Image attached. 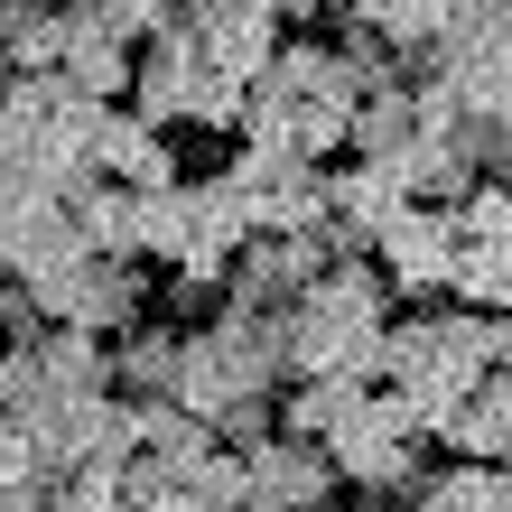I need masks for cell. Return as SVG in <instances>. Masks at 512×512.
I'll use <instances>...</instances> for the list:
<instances>
[{
	"mask_svg": "<svg viewBox=\"0 0 512 512\" xmlns=\"http://www.w3.org/2000/svg\"><path fill=\"white\" fill-rule=\"evenodd\" d=\"M131 103L149 112V122H168V131H243V75H224L215 56H205L196 19H177L168 38L140 47Z\"/></svg>",
	"mask_w": 512,
	"mask_h": 512,
	"instance_id": "cell-1",
	"label": "cell"
},
{
	"mask_svg": "<svg viewBox=\"0 0 512 512\" xmlns=\"http://www.w3.org/2000/svg\"><path fill=\"white\" fill-rule=\"evenodd\" d=\"M382 326H391V308H364V298H336V289H298L289 298V382L298 373L382 382Z\"/></svg>",
	"mask_w": 512,
	"mask_h": 512,
	"instance_id": "cell-2",
	"label": "cell"
},
{
	"mask_svg": "<svg viewBox=\"0 0 512 512\" xmlns=\"http://www.w3.org/2000/svg\"><path fill=\"white\" fill-rule=\"evenodd\" d=\"M419 447H429V429L410 419L401 391H364V410L326 438V457H336V475L364 485V494H410L419 485Z\"/></svg>",
	"mask_w": 512,
	"mask_h": 512,
	"instance_id": "cell-3",
	"label": "cell"
},
{
	"mask_svg": "<svg viewBox=\"0 0 512 512\" xmlns=\"http://www.w3.org/2000/svg\"><path fill=\"white\" fill-rule=\"evenodd\" d=\"M373 261H382L391 298H410V308L447 298V270H457V224H447V205H429V196L391 205V215L373 224Z\"/></svg>",
	"mask_w": 512,
	"mask_h": 512,
	"instance_id": "cell-4",
	"label": "cell"
},
{
	"mask_svg": "<svg viewBox=\"0 0 512 512\" xmlns=\"http://www.w3.org/2000/svg\"><path fill=\"white\" fill-rule=\"evenodd\" d=\"M28 280V270H19ZM38 308L47 317H75V326H94V336H122V326L149 308V270L140 261H122V252H84L75 270H38Z\"/></svg>",
	"mask_w": 512,
	"mask_h": 512,
	"instance_id": "cell-5",
	"label": "cell"
},
{
	"mask_svg": "<svg viewBox=\"0 0 512 512\" xmlns=\"http://www.w3.org/2000/svg\"><path fill=\"white\" fill-rule=\"evenodd\" d=\"M94 159L112 177H131V187H168V177H187V168H177V149H168V122H149L131 94L94 112Z\"/></svg>",
	"mask_w": 512,
	"mask_h": 512,
	"instance_id": "cell-6",
	"label": "cell"
},
{
	"mask_svg": "<svg viewBox=\"0 0 512 512\" xmlns=\"http://www.w3.org/2000/svg\"><path fill=\"white\" fill-rule=\"evenodd\" d=\"M345 475H336V457H326L317 438H261L252 447V503H326Z\"/></svg>",
	"mask_w": 512,
	"mask_h": 512,
	"instance_id": "cell-7",
	"label": "cell"
},
{
	"mask_svg": "<svg viewBox=\"0 0 512 512\" xmlns=\"http://www.w3.org/2000/svg\"><path fill=\"white\" fill-rule=\"evenodd\" d=\"M131 66H140V47L112 38V28L94 19V0H66V75L84 84V94H94V103H122L131 94Z\"/></svg>",
	"mask_w": 512,
	"mask_h": 512,
	"instance_id": "cell-8",
	"label": "cell"
},
{
	"mask_svg": "<svg viewBox=\"0 0 512 512\" xmlns=\"http://www.w3.org/2000/svg\"><path fill=\"white\" fill-rule=\"evenodd\" d=\"M401 177H410V196H429V205H457L475 177H485V159L466 149V122L457 131H419L410 149H401Z\"/></svg>",
	"mask_w": 512,
	"mask_h": 512,
	"instance_id": "cell-9",
	"label": "cell"
},
{
	"mask_svg": "<svg viewBox=\"0 0 512 512\" xmlns=\"http://www.w3.org/2000/svg\"><path fill=\"white\" fill-rule=\"evenodd\" d=\"M364 391H373V382H354V373H298V382H289V401H280V429L326 447L354 410H364Z\"/></svg>",
	"mask_w": 512,
	"mask_h": 512,
	"instance_id": "cell-10",
	"label": "cell"
},
{
	"mask_svg": "<svg viewBox=\"0 0 512 512\" xmlns=\"http://www.w3.org/2000/svg\"><path fill=\"white\" fill-rule=\"evenodd\" d=\"M419 140V84H373V94H354V140L345 149H364V159H401V149Z\"/></svg>",
	"mask_w": 512,
	"mask_h": 512,
	"instance_id": "cell-11",
	"label": "cell"
},
{
	"mask_svg": "<svg viewBox=\"0 0 512 512\" xmlns=\"http://www.w3.org/2000/svg\"><path fill=\"white\" fill-rule=\"evenodd\" d=\"M177 326H122V336H112V391H122V401H140V391H177Z\"/></svg>",
	"mask_w": 512,
	"mask_h": 512,
	"instance_id": "cell-12",
	"label": "cell"
},
{
	"mask_svg": "<svg viewBox=\"0 0 512 512\" xmlns=\"http://www.w3.org/2000/svg\"><path fill=\"white\" fill-rule=\"evenodd\" d=\"M38 364H47L56 391H112V336H94V326H75V317H47Z\"/></svg>",
	"mask_w": 512,
	"mask_h": 512,
	"instance_id": "cell-13",
	"label": "cell"
},
{
	"mask_svg": "<svg viewBox=\"0 0 512 512\" xmlns=\"http://www.w3.org/2000/svg\"><path fill=\"white\" fill-rule=\"evenodd\" d=\"M410 503H438V512H494V503H512V466L503 457H457V466H419V485H410Z\"/></svg>",
	"mask_w": 512,
	"mask_h": 512,
	"instance_id": "cell-14",
	"label": "cell"
},
{
	"mask_svg": "<svg viewBox=\"0 0 512 512\" xmlns=\"http://www.w3.org/2000/svg\"><path fill=\"white\" fill-rule=\"evenodd\" d=\"M261 75H280L289 94H317V103H354V94H364L336 38H289V47H270V66H261Z\"/></svg>",
	"mask_w": 512,
	"mask_h": 512,
	"instance_id": "cell-15",
	"label": "cell"
},
{
	"mask_svg": "<svg viewBox=\"0 0 512 512\" xmlns=\"http://www.w3.org/2000/svg\"><path fill=\"white\" fill-rule=\"evenodd\" d=\"M75 215H84V243L94 252H122V261H140V187L131 177H94V187L75 196Z\"/></svg>",
	"mask_w": 512,
	"mask_h": 512,
	"instance_id": "cell-16",
	"label": "cell"
},
{
	"mask_svg": "<svg viewBox=\"0 0 512 512\" xmlns=\"http://www.w3.org/2000/svg\"><path fill=\"white\" fill-rule=\"evenodd\" d=\"M447 298H466V308H503V317H512V243H457Z\"/></svg>",
	"mask_w": 512,
	"mask_h": 512,
	"instance_id": "cell-17",
	"label": "cell"
},
{
	"mask_svg": "<svg viewBox=\"0 0 512 512\" xmlns=\"http://www.w3.org/2000/svg\"><path fill=\"white\" fill-rule=\"evenodd\" d=\"M447 224H457V243H512V187L503 177H475V187L447 205Z\"/></svg>",
	"mask_w": 512,
	"mask_h": 512,
	"instance_id": "cell-18",
	"label": "cell"
},
{
	"mask_svg": "<svg viewBox=\"0 0 512 512\" xmlns=\"http://www.w3.org/2000/svg\"><path fill=\"white\" fill-rule=\"evenodd\" d=\"M66 503L112 512V503H122V457H84V466H66Z\"/></svg>",
	"mask_w": 512,
	"mask_h": 512,
	"instance_id": "cell-19",
	"label": "cell"
},
{
	"mask_svg": "<svg viewBox=\"0 0 512 512\" xmlns=\"http://www.w3.org/2000/svg\"><path fill=\"white\" fill-rule=\"evenodd\" d=\"M215 429H224V447H243V457H252L261 438H280V410H270V391H252V401H233Z\"/></svg>",
	"mask_w": 512,
	"mask_h": 512,
	"instance_id": "cell-20",
	"label": "cell"
},
{
	"mask_svg": "<svg viewBox=\"0 0 512 512\" xmlns=\"http://www.w3.org/2000/svg\"><path fill=\"white\" fill-rule=\"evenodd\" d=\"M252 10H270V19H308L317 0H252Z\"/></svg>",
	"mask_w": 512,
	"mask_h": 512,
	"instance_id": "cell-21",
	"label": "cell"
},
{
	"mask_svg": "<svg viewBox=\"0 0 512 512\" xmlns=\"http://www.w3.org/2000/svg\"><path fill=\"white\" fill-rule=\"evenodd\" d=\"M0 280H10V224H0Z\"/></svg>",
	"mask_w": 512,
	"mask_h": 512,
	"instance_id": "cell-22",
	"label": "cell"
}]
</instances>
